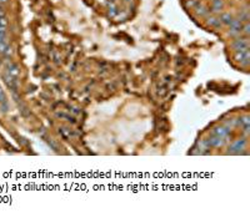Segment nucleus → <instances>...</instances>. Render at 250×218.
I'll return each mask as SVG.
<instances>
[{
  "label": "nucleus",
  "mask_w": 250,
  "mask_h": 218,
  "mask_svg": "<svg viewBox=\"0 0 250 218\" xmlns=\"http://www.w3.org/2000/svg\"><path fill=\"white\" fill-rule=\"evenodd\" d=\"M213 9H214V11H220L223 9V2H221V0H214Z\"/></svg>",
  "instance_id": "9d476101"
},
{
  "label": "nucleus",
  "mask_w": 250,
  "mask_h": 218,
  "mask_svg": "<svg viewBox=\"0 0 250 218\" xmlns=\"http://www.w3.org/2000/svg\"><path fill=\"white\" fill-rule=\"evenodd\" d=\"M0 54H3V55L9 54V45H8V43H0Z\"/></svg>",
  "instance_id": "1a4fd4ad"
},
{
  "label": "nucleus",
  "mask_w": 250,
  "mask_h": 218,
  "mask_svg": "<svg viewBox=\"0 0 250 218\" xmlns=\"http://www.w3.org/2000/svg\"><path fill=\"white\" fill-rule=\"evenodd\" d=\"M246 145V140H238L235 141L233 145H232V151H229V152H232V153H239V150H243L244 146Z\"/></svg>",
  "instance_id": "20e7f679"
},
{
  "label": "nucleus",
  "mask_w": 250,
  "mask_h": 218,
  "mask_svg": "<svg viewBox=\"0 0 250 218\" xmlns=\"http://www.w3.org/2000/svg\"><path fill=\"white\" fill-rule=\"evenodd\" d=\"M126 2H130V0H126Z\"/></svg>",
  "instance_id": "ddd939ff"
},
{
  "label": "nucleus",
  "mask_w": 250,
  "mask_h": 218,
  "mask_svg": "<svg viewBox=\"0 0 250 218\" xmlns=\"http://www.w3.org/2000/svg\"><path fill=\"white\" fill-rule=\"evenodd\" d=\"M219 20H220L221 24L230 25V23L233 21V17H232V15H230V13H224V14H221V16H220Z\"/></svg>",
  "instance_id": "0eeeda50"
},
{
  "label": "nucleus",
  "mask_w": 250,
  "mask_h": 218,
  "mask_svg": "<svg viewBox=\"0 0 250 218\" xmlns=\"http://www.w3.org/2000/svg\"><path fill=\"white\" fill-rule=\"evenodd\" d=\"M6 70H8V74H10L11 76H14V77L19 76V69H18V66L15 64H9Z\"/></svg>",
  "instance_id": "423d86ee"
},
{
  "label": "nucleus",
  "mask_w": 250,
  "mask_h": 218,
  "mask_svg": "<svg viewBox=\"0 0 250 218\" xmlns=\"http://www.w3.org/2000/svg\"><path fill=\"white\" fill-rule=\"evenodd\" d=\"M235 51L236 50H244V49H249V43H248V39H238L233 43L232 45Z\"/></svg>",
  "instance_id": "7ed1b4c3"
},
{
  "label": "nucleus",
  "mask_w": 250,
  "mask_h": 218,
  "mask_svg": "<svg viewBox=\"0 0 250 218\" xmlns=\"http://www.w3.org/2000/svg\"><path fill=\"white\" fill-rule=\"evenodd\" d=\"M229 132H230V130L228 129V127H220V126L215 127V129L213 130V135H215L218 137H223V138L226 137L229 135Z\"/></svg>",
  "instance_id": "39448f33"
},
{
  "label": "nucleus",
  "mask_w": 250,
  "mask_h": 218,
  "mask_svg": "<svg viewBox=\"0 0 250 218\" xmlns=\"http://www.w3.org/2000/svg\"><path fill=\"white\" fill-rule=\"evenodd\" d=\"M249 29H250V25H249V23H246L245 26H244V32H245V34H249V32H250Z\"/></svg>",
  "instance_id": "f8f14e48"
},
{
  "label": "nucleus",
  "mask_w": 250,
  "mask_h": 218,
  "mask_svg": "<svg viewBox=\"0 0 250 218\" xmlns=\"http://www.w3.org/2000/svg\"><path fill=\"white\" fill-rule=\"evenodd\" d=\"M235 59L238 61H240L243 65H249V60H250V54H249V49H244V50H236L235 52Z\"/></svg>",
  "instance_id": "f257e3e1"
},
{
  "label": "nucleus",
  "mask_w": 250,
  "mask_h": 218,
  "mask_svg": "<svg viewBox=\"0 0 250 218\" xmlns=\"http://www.w3.org/2000/svg\"><path fill=\"white\" fill-rule=\"evenodd\" d=\"M196 11H198V14H200V15H206L209 11L206 10V9H204L201 5L200 6H196Z\"/></svg>",
  "instance_id": "9b49d317"
},
{
  "label": "nucleus",
  "mask_w": 250,
  "mask_h": 218,
  "mask_svg": "<svg viewBox=\"0 0 250 218\" xmlns=\"http://www.w3.org/2000/svg\"><path fill=\"white\" fill-rule=\"evenodd\" d=\"M241 29H243V28H241V21L238 20V19H233V21L230 23V31H229V35H232V36L238 35V34H240Z\"/></svg>",
  "instance_id": "f03ea898"
},
{
  "label": "nucleus",
  "mask_w": 250,
  "mask_h": 218,
  "mask_svg": "<svg viewBox=\"0 0 250 218\" xmlns=\"http://www.w3.org/2000/svg\"><path fill=\"white\" fill-rule=\"evenodd\" d=\"M208 24L211 25V26H214V28H219L221 25L220 20L215 19V17H209V19H208Z\"/></svg>",
  "instance_id": "6e6552de"
}]
</instances>
